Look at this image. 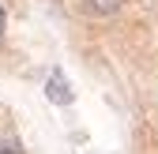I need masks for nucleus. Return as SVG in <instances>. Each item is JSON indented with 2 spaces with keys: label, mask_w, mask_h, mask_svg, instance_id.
I'll list each match as a JSON object with an SVG mask.
<instances>
[{
  "label": "nucleus",
  "mask_w": 158,
  "mask_h": 154,
  "mask_svg": "<svg viewBox=\"0 0 158 154\" xmlns=\"http://www.w3.org/2000/svg\"><path fill=\"white\" fill-rule=\"evenodd\" d=\"M0 154H23V147H19L15 139H4L0 143Z\"/></svg>",
  "instance_id": "nucleus-3"
},
{
  "label": "nucleus",
  "mask_w": 158,
  "mask_h": 154,
  "mask_svg": "<svg viewBox=\"0 0 158 154\" xmlns=\"http://www.w3.org/2000/svg\"><path fill=\"white\" fill-rule=\"evenodd\" d=\"M45 98H49L53 105H72V102H75V94H72V87H68V79H64L60 68L49 71V79H45Z\"/></svg>",
  "instance_id": "nucleus-1"
},
{
  "label": "nucleus",
  "mask_w": 158,
  "mask_h": 154,
  "mask_svg": "<svg viewBox=\"0 0 158 154\" xmlns=\"http://www.w3.org/2000/svg\"><path fill=\"white\" fill-rule=\"evenodd\" d=\"M87 4H90L94 15H117V11L124 8V0H87Z\"/></svg>",
  "instance_id": "nucleus-2"
},
{
  "label": "nucleus",
  "mask_w": 158,
  "mask_h": 154,
  "mask_svg": "<svg viewBox=\"0 0 158 154\" xmlns=\"http://www.w3.org/2000/svg\"><path fill=\"white\" fill-rule=\"evenodd\" d=\"M0 38H4V8H0Z\"/></svg>",
  "instance_id": "nucleus-4"
}]
</instances>
